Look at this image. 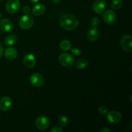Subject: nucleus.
<instances>
[{"mask_svg":"<svg viewBox=\"0 0 132 132\" xmlns=\"http://www.w3.org/2000/svg\"><path fill=\"white\" fill-rule=\"evenodd\" d=\"M122 119V116L121 113L117 111H110L107 112V119L110 122L113 124H117L121 121Z\"/></svg>","mask_w":132,"mask_h":132,"instance_id":"nucleus-8","label":"nucleus"},{"mask_svg":"<svg viewBox=\"0 0 132 132\" xmlns=\"http://www.w3.org/2000/svg\"><path fill=\"white\" fill-rule=\"evenodd\" d=\"M13 23L7 19H3L0 21V29L4 32H10L13 29Z\"/></svg>","mask_w":132,"mask_h":132,"instance_id":"nucleus-13","label":"nucleus"},{"mask_svg":"<svg viewBox=\"0 0 132 132\" xmlns=\"http://www.w3.org/2000/svg\"><path fill=\"white\" fill-rule=\"evenodd\" d=\"M18 41V37L15 35H9L5 38V44L6 46H12Z\"/></svg>","mask_w":132,"mask_h":132,"instance_id":"nucleus-17","label":"nucleus"},{"mask_svg":"<svg viewBox=\"0 0 132 132\" xmlns=\"http://www.w3.org/2000/svg\"><path fill=\"white\" fill-rule=\"evenodd\" d=\"M1 12H0V19H1Z\"/></svg>","mask_w":132,"mask_h":132,"instance_id":"nucleus-31","label":"nucleus"},{"mask_svg":"<svg viewBox=\"0 0 132 132\" xmlns=\"http://www.w3.org/2000/svg\"><path fill=\"white\" fill-rule=\"evenodd\" d=\"M106 0H95L93 4L94 11L97 14H101L106 9Z\"/></svg>","mask_w":132,"mask_h":132,"instance_id":"nucleus-9","label":"nucleus"},{"mask_svg":"<svg viewBox=\"0 0 132 132\" xmlns=\"http://www.w3.org/2000/svg\"><path fill=\"white\" fill-rule=\"evenodd\" d=\"M68 119L66 116H62L59 119V123L61 127H65L68 125Z\"/></svg>","mask_w":132,"mask_h":132,"instance_id":"nucleus-21","label":"nucleus"},{"mask_svg":"<svg viewBox=\"0 0 132 132\" xmlns=\"http://www.w3.org/2000/svg\"><path fill=\"white\" fill-rule=\"evenodd\" d=\"M36 125L39 130H46L50 125V121L46 116H39L36 120Z\"/></svg>","mask_w":132,"mask_h":132,"instance_id":"nucleus-7","label":"nucleus"},{"mask_svg":"<svg viewBox=\"0 0 132 132\" xmlns=\"http://www.w3.org/2000/svg\"><path fill=\"white\" fill-rule=\"evenodd\" d=\"M30 1L32 3H37L39 1V0H30Z\"/></svg>","mask_w":132,"mask_h":132,"instance_id":"nucleus-30","label":"nucleus"},{"mask_svg":"<svg viewBox=\"0 0 132 132\" xmlns=\"http://www.w3.org/2000/svg\"><path fill=\"white\" fill-rule=\"evenodd\" d=\"M99 24H100V20L99 19V18L97 17H94L92 18L91 21H90V24L93 27H97L99 25Z\"/></svg>","mask_w":132,"mask_h":132,"instance_id":"nucleus-22","label":"nucleus"},{"mask_svg":"<svg viewBox=\"0 0 132 132\" xmlns=\"http://www.w3.org/2000/svg\"><path fill=\"white\" fill-rule=\"evenodd\" d=\"M17 54H18L17 50L12 47L7 48L4 52V55L5 58L10 61L15 59L17 57Z\"/></svg>","mask_w":132,"mask_h":132,"instance_id":"nucleus-14","label":"nucleus"},{"mask_svg":"<svg viewBox=\"0 0 132 132\" xmlns=\"http://www.w3.org/2000/svg\"><path fill=\"white\" fill-rule=\"evenodd\" d=\"M59 47L63 51H68L71 49V43L68 40H63L59 44Z\"/></svg>","mask_w":132,"mask_h":132,"instance_id":"nucleus-19","label":"nucleus"},{"mask_svg":"<svg viewBox=\"0 0 132 132\" xmlns=\"http://www.w3.org/2000/svg\"><path fill=\"white\" fill-rule=\"evenodd\" d=\"M6 10L10 14H14L19 10L20 8V1L19 0H9L6 2Z\"/></svg>","mask_w":132,"mask_h":132,"instance_id":"nucleus-5","label":"nucleus"},{"mask_svg":"<svg viewBox=\"0 0 132 132\" xmlns=\"http://www.w3.org/2000/svg\"><path fill=\"white\" fill-rule=\"evenodd\" d=\"M30 81L33 86L36 87H41L45 84V78L39 73H34L31 75Z\"/></svg>","mask_w":132,"mask_h":132,"instance_id":"nucleus-4","label":"nucleus"},{"mask_svg":"<svg viewBox=\"0 0 132 132\" xmlns=\"http://www.w3.org/2000/svg\"><path fill=\"white\" fill-rule=\"evenodd\" d=\"M103 20L108 24H113L116 21V13L112 10H106L103 15Z\"/></svg>","mask_w":132,"mask_h":132,"instance_id":"nucleus-10","label":"nucleus"},{"mask_svg":"<svg viewBox=\"0 0 132 132\" xmlns=\"http://www.w3.org/2000/svg\"><path fill=\"white\" fill-rule=\"evenodd\" d=\"M3 54V48L2 45L0 44V58L2 57Z\"/></svg>","mask_w":132,"mask_h":132,"instance_id":"nucleus-27","label":"nucleus"},{"mask_svg":"<svg viewBox=\"0 0 132 132\" xmlns=\"http://www.w3.org/2000/svg\"><path fill=\"white\" fill-rule=\"evenodd\" d=\"M23 63L26 67L32 68L35 67L36 63V59L34 55L32 54H27L23 59Z\"/></svg>","mask_w":132,"mask_h":132,"instance_id":"nucleus-12","label":"nucleus"},{"mask_svg":"<svg viewBox=\"0 0 132 132\" xmlns=\"http://www.w3.org/2000/svg\"><path fill=\"white\" fill-rule=\"evenodd\" d=\"M99 112L102 115L106 114L108 112V108L105 106H101L99 108Z\"/></svg>","mask_w":132,"mask_h":132,"instance_id":"nucleus-23","label":"nucleus"},{"mask_svg":"<svg viewBox=\"0 0 132 132\" xmlns=\"http://www.w3.org/2000/svg\"><path fill=\"white\" fill-rule=\"evenodd\" d=\"M71 51H72V54H73L74 55H77V56H79V55H81V51L80 49L77 48H75L71 49Z\"/></svg>","mask_w":132,"mask_h":132,"instance_id":"nucleus-24","label":"nucleus"},{"mask_svg":"<svg viewBox=\"0 0 132 132\" xmlns=\"http://www.w3.org/2000/svg\"><path fill=\"white\" fill-rule=\"evenodd\" d=\"M2 1V0H0V1Z\"/></svg>","mask_w":132,"mask_h":132,"instance_id":"nucleus-32","label":"nucleus"},{"mask_svg":"<svg viewBox=\"0 0 132 132\" xmlns=\"http://www.w3.org/2000/svg\"><path fill=\"white\" fill-rule=\"evenodd\" d=\"M123 5L122 0H113L111 3V7L113 10H118Z\"/></svg>","mask_w":132,"mask_h":132,"instance_id":"nucleus-20","label":"nucleus"},{"mask_svg":"<svg viewBox=\"0 0 132 132\" xmlns=\"http://www.w3.org/2000/svg\"><path fill=\"white\" fill-rule=\"evenodd\" d=\"M23 11L24 14H29L30 12V8L28 6H24L23 9Z\"/></svg>","mask_w":132,"mask_h":132,"instance_id":"nucleus-26","label":"nucleus"},{"mask_svg":"<svg viewBox=\"0 0 132 132\" xmlns=\"http://www.w3.org/2000/svg\"><path fill=\"white\" fill-rule=\"evenodd\" d=\"M59 61L63 67H70L74 64L75 59L71 54L68 53H64L59 57Z\"/></svg>","mask_w":132,"mask_h":132,"instance_id":"nucleus-3","label":"nucleus"},{"mask_svg":"<svg viewBox=\"0 0 132 132\" xmlns=\"http://www.w3.org/2000/svg\"><path fill=\"white\" fill-rule=\"evenodd\" d=\"M34 18L29 14H26L20 18L19 21V25L22 29L28 30L33 26Z\"/></svg>","mask_w":132,"mask_h":132,"instance_id":"nucleus-2","label":"nucleus"},{"mask_svg":"<svg viewBox=\"0 0 132 132\" xmlns=\"http://www.w3.org/2000/svg\"><path fill=\"white\" fill-rule=\"evenodd\" d=\"M121 45L124 50L128 52L132 51V37L130 35L123 36L121 39Z\"/></svg>","mask_w":132,"mask_h":132,"instance_id":"nucleus-6","label":"nucleus"},{"mask_svg":"<svg viewBox=\"0 0 132 132\" xmlns=\"http://www.w3.org/2000/svg\"><path fill=\"white\" fill-rule=\"evenodd\" d=\"M88 64V61L87 59H85V58L79 59V60H77L76 62V68L79 70H82L85 68L87 67Z\"/></svg>","mask_w":132,"mask_h":132,"instance_id":"nucleus-18","label":"nucleus"},{"mask_svg":"<svg viewBox=\"0 0 132 132\" xmlns=\"http://www.w3.org/2000/svg\"><path fill=\"white\" fill-rule=\"evenodd\" d=\"M110 130L109 129H107V128H104L103 129V130H100V132H110Z\"/></svg>","mask_w":132,"mask_h":132,"instance_id":"nucleus-28","label":"nucleus"},{"mask_svg":"<svg viewBox=\"0 0 132 132\" xmlns=\"http://www.w3.org/2000/svg\"><path fill=\"white\" fill-rule=\"evenodd\" d=\"M45 6L43 4H37L34 6L32 9V12L36 16H39L41 15L45 12Z\"/></svg>","mask_w":132,"mask_h":132,"instance_id":"nucleus-16","label":"nucleus"},{"mask_svg":"<svg viewBox=\"0 0 132 132\" xmlns=\"http://www.w3.org/2000/svg\"><path fill=\"white\" fill-rule=\"evenodd\" d=\"M60 24L67 30L76 29L79 24V19L77 17L71 14H64L60 18Z\"/></svg>","mask_w":132,"mask_h":132,"instance_id":"nucleus-1","label":"nucleus"},{"mask_svg":"<svg viewBox=\"0 0 132 132\" xmlns=\"http://www.w3.org/2000/svg\"><path fill=\"white\" fill-rule=\"evenodd\" d=\"M99 36V32L96 27L90 28L87 33V37L91 41H95L98 39Z\"/></svg>","mask_w":132,"mask_h":132,"instance_id":"nucleus-15","label":"nucleus"},{"mask_svg":"<svg viewBox=\"0 0 132 132\" xmlns=\"http://www.w3.org/2000/svg\"><path fill=\"white\" fill-rule=\"evenodd\" d=\"M52 1L55 3H60L62 0H52Z\"/></svg>","mask_w":132,"mask_h":132,"instance_id":"nucleus-29","label":"nucleus"},{"mask_svg":"<svg viewBox=\"0 0 132 132\" xmlns=\"http://www.w3.org/2000/svg\"><path fill=\"white\" fill-rule=\"evenodd\" d=\"M12 105V101L9 96H5L0 100V109L3 112H6L10 109Z\"/></svg>","mask_w":132,"mask_h":132,"instance_id":"nucleus-11","label":"nucleus"},{"mask_svg":"<svg viewBox=\"0 0 132 132\" xmlns=\"http://www.w3.org/2000/svg\"><path fill=\"white\" fill-rule=\"evenodd\" d=\"M51 132H62L63 131V130H62L61 128L59 127V126H55V127H54L51 130H50Z\"/></svg>","mask_w":132,"mask_h":132,"instance_id":"nucleus-25","label":"nucleus"}]
</instances>
